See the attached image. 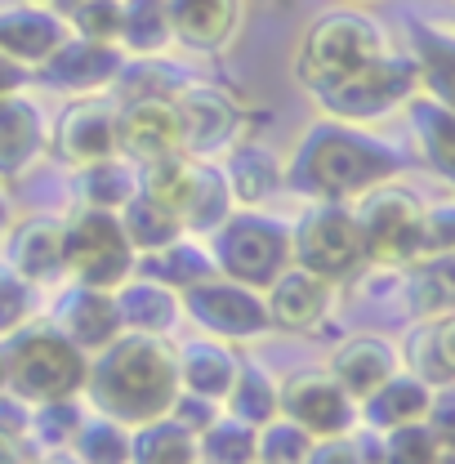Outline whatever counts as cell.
Wrapping results in <instances>:
<instances>
[{"label": "cell", "instance_id": "obj_1", "mask_svg": "<svg viewBox=\"0 0 455 464\" xmlns=\"http://www.w3.org/2000/svg\"><path fill=\"white\" fill-rule=\"evenodd\" d=\"M398 170L402 161L393 148L371 139L362 125L322 116L295 139V148L286 157V188L308 201L353 206L371 188L398 179Z\"/></svg>", "mask_w": 455, "mask_h": 464}, {"label": "cell", "instance_id": "obj_2", "mask_svg": "<svg viewBox=\"0 0 455 464\" xmlns=\"http://www.w3.org/2000/svg\"><path fill=\"white\" fill-rule=\"evenodd\" d=\"M94 415L121 420L125 429H139L148 420L170 415L179 398V366H174V344L161 335L125 331L108 348L90 357L85 393H81Z\"/></svg>", "mask_w": 455, "mask_h": 464}, {"label": "cell", "instance_id": "obj_3", "mask_svg": "<svg viewBox=\"0 0 455 464\" xmlns=\"http://www.w3.org/2000/svg\"><path fill=\"white\" fill-rule=\"evenodd\" d=\"M389 32L375 14L357 9V5H340L317 14L299 45H295V81L317 99L326 90L344 85L348 76H357L362 67H371L380 54H389Z\"/></svg>", "mask_w": 455, "mask_h": 464}, {"label": "cell", "instance_id": "obj_4", "mask_svg": "<svg viewBox=\"0 0 455 464\" xmlns=\"http://www.w3.org/2000/svg\"><path fill=\"white\" fill-rule=\"evenodd\" d=\"M9 353V398L23 406L72 402L85 393L90 375V353L58 335L54 326H23L18 335L5 340Z\"/></svg>", "mask_w": 455, "mask_h": 464}, {"label": "cell", "instance_id": "obj_5", "mask_svg": "<svg viewBox=\"0 0 455 464\" xmlns=\"http://www.w3.org/2000/svg\"><path fill=\"white\" fill-rule=\"evenodd\" d=\"M206 246H210L219 277H232V282L255 290H268L295 264L290 259V228L282 219L255 210V206H237L224 224L206 237Z\"/></svg>", "mask_w": 455, "mask_h": 464}, {"label": "cell", "instance_id": "obj_6", "mask_svg": "<svg viewBox=\"0 0 455 464\" xmlns=\"http://www.w3.org/2000/svg\"><path fill=\"white\" fill-rule=\"evenodd\" d=\"M353 219L362 232L366 264L375 268H406L424 255V201L411 188H402L398 179L357 197Z\"/></svg>", "mask_w": 455, "mask_h": 464}, {"label": "cell", "instance_id": "obj_7", "mask_svg": "<svg viewBox=\"0 0 455 464\" xmlns=\"http://www.w3.org/2000/svg\"><path fill=\"white\" fill-rule=\"evenodd\" d=\"M420 94V76H415V63L411 54H380L371 67H362L357 76H348L344 85L317 94L313 103L322 108V116L331 121H348V125H380L389 116L406 112V103Z\"/></svg>", "mask_w": 455, "mask_h": 464}, {"label": "cell", "instance_id": "obj_8", "mask_svg": "<svg viewBox=\"0 0 455 464\" xmlns=\"http://www.w3.org/2000/svg\"><path fill=\"white\" fill-rule=\"evenodd\" d=\"M63 264H67V282L116 290L121 282L134 277L139 255L130 250V241L121 232V219L112 210L76 206L63 219Z\"/></svg>", "mask_w": 455, "mask_h": 464}, {"label": "cell", "instance_id": "obj_9", "mask_svg": "<svg viewBox=\"0 0 455 464\" xmlns=\"http://www.w3.org/2000/svg\"><path fill=\"white\" fill-rule=\"evenodd\" d=\"M290 259L299 268L326 277L331 286L357 277L366 268V250H362V232H357V219H353V206L313 201L290 228Z\"/></svg>", "mask_w": 455, "mask_h": 464}, {"label": "cell", "instance_id": "obj_10", "mask_svg": "<svg viewBox=\"0 0 455 464\" xmlns=\"http://www.w3.org/2000/svg\"><path fill=\"white\" fill-rule=\"evenodd\" d=\"M179 295H183V317L192 326H201V335H215V340H228V344H250V340L273 335L264 290L241 286V282L215 273V277L179 290Z\"/></svg>", "mask_w": 455, "mask_h": 464}, {"label": "cell", "instance_id": "obj_11", "mask_svg": "<svg viewBox=\"0 0 455 464\" xmlns=\"http://www.w3.org/2000/svg\"><path fill=\"white\" fill-rule=\"evenodd\" d=\"M174 121H179V148L197 161H215L246 134V108L241 99L210 85V81H188L170 94Z\"/></svg>", "mask_w": 455, "mask_h": 464}, {"label": "cell", "instance_id": "obj_12", "mask_svg": "<svg viewBox=\"0 0 455 464\" xmlns=\"http://www.w3.org/2000/svg\"><path fill=\"white\" fill-rule=\"evenodd\" d=\"M50 148L72 170H85L94 161L116 157L121 152V143H116V94H90V99L67 103L50 125Z\"/></svg>", "mask_w": 455, "mask_h": 464}, {"label": "cell", "instance_id": "obj_13", "mask_svg": "<svg viewBox=\"0 0 455 464\" xmlns=\"http://www.w3.org/2000/svg\"><path fill=\"white\" fill-rule=\"evenodd\" d=\"M282 415L295 420L304 433L322 438H348L357 429V402L331 380V371H295L282 380Z\"/></svg>", "mask_w": 455, "mask_h": 464}, {"label": "cell", "instance_id": "obj_14", "mask_svg": "<svg viewBox=\"0 0 455 464\" xmlns=\"http://www.w3.org/2000/svg\"><path fill=\"white\" fill-rule=\"evenodd\" d=\"M121 67H125V50L121 45L81 41V36L67 32V41L32 72V81L50 85V90L67 94V99H90V94H108L112 90Z\"/></svg>", "mask_w": 455, "mask_h": 464}, {"label": "cell", "instance_id": "obj_15", "mask_svg": "<svg viewBox=\"0 0 455 464\" xmlns=\"http://www.w3.org/2000/svg\"><path fill=\"white\" fill-rule=\"evenodd\" d=\"M50 326L58 335H67L81 353H99L108 348L116 335H125V322H121V308H116V295L112 290H99V286H72L63 290L54 299V313H50Z\"/></svg>", "mask_w": 455, "mask_h": 464}, {"label": "cell", "instance_id": "obj_16", "mask_svg": "<svg viewBox=\"0 0 455 464\" xmlns=\"http://www.w3.org/2000/svg\"><path fill=\"white\" fill-rule=\"evenodd\" d=\"M326 371H331V380L340 384L353 402H366L384 380H393L402 371V348L389 335L362 331V335H348V340H340L331 348Z\"/></svg>", "mask_w": 455, "mask_h": 464}, {"label": "cell", "instance_id": "obj_17", "mask_svg": "<svg viewBox=\"0 0 455 464\" xmlns=\"http://www.w3.org/2000/svg\"><path fill=\"white\" fill-rule=\"evenodd\" d=\"M50 152V116L27 94H0V183L23 179Z\"/></svg>", "mask_w": 455, "mask_h": 464}, {"label": "cell", "instance_id": "obj_18", "mask_svg": "<svg viewBox=\"0 0 455 464\" xmlns=\"http://www.w3.org/2000/svg\"><path fill=\"white\" fill-rule=\"evenodd\" d=\"M264 304H268V317H273V331L286 335H308L317 331L326 317H331V304H335V286L299 264H290L273 286L264 290Z\"/></svg>", "mask_w": 455, "mask_h": 464}, {"label": "cell", "instance_id": "obj_19", "mask_svg": "<svg viewBox=\"0 0 455 464\" xmlns=\"http://www.w3.org/2000/svg\"><path fill=\"white\" fill-rule=\"evenodd\" d=\"M116 143H121V157L134 161V166L183 152L174 103L170 99H125V103H116Z\"/></svg>", "mask_w": 455, "mask_h": 464}, {"label": "cell", "instance_id": "obj_20", "mask_svg": "<svg viewBox=\"0 0 455 464\" xmlns=\"http://www.w3.org/2000/svg\"><path fill=\"white\" fill-rule=\"evenodd\" d=\"M5 268L14 277H23L32 290H45L67 282V264H63V219H27L18 228H9V250H5Z\"/></svg>", "mask_w": 455, "mask_h": 464}, {"label": "cell", "instance_id": "obj_21", "mask_svg": "<svg viewBox=\"0 0 455 464\" xmlns=\"http://www.w3.org/2000/svg\"><path fill=\"white\" fill-rule=\"evenodd\" d=\"M241 353L228 340L215 335H197V340H183L174 348V366H179V393H197V398H210V402L224 406L228 389L237 384V371H241Z\"/></svg>", "mask_w": 455, "mask_h": 464}, {"label": "cell", "instance_id": "obj_22", "mask_svg": "<svg viewBox=\"0 0 455 464\" xmlns=\"http://www.w3.org/2000/svg\"><path fill=\"white\" fill-rule=\"evenodd\" d=\"M224 174H228V188H232V201H237V206H264V201H273L286 188L282 152H277L273 143L255 139L250 130L228 148Z\"/></svg>", "mask_w": 455, "mask_h": 464}, {"label": "cell", "instance_id": "obj_23", "mask_svg": "<svg viewBox=\"0 0 455 464\" xmlns=\"http://www.w3.org/2000/svg\"><path fill=\"white\" fill-rule=\"evenodd\" d=\"M67 41V23L58 9H41V5H14L0 9V54H9L23 67H41Z\"/></svg>", "mask_w": 455, "mask_h": 464}, {"label": "cell", "instance_id": "obj_24", "mask_svg": "<svg viewBox=\"0 0 455 464\" xmlns=\"http://www.w3.org/2000/svg\"><path fill=\"white\" fill-rule=\"evenodd\" d=\"M112 295H116V308H121L125 331H143V335L170 340L174 331H179V322H183V295L174 286H166V282H157V277L134 273Z\"/></svg>", "mask_w": 455, "mask_h": 464}, {"label": "cell", "instance_id": "obj_25", "mask_svg": "<svg viewBox=\"0 0 455 464\" xmlns=\"http://www.w3.org/2000/svg\"><path fill=\"white\" fill-rule=\"evenodd\" d=\"M402 299L406 313L420 322H442L455 313V250L420 255L415 264L402 268Z\"/></svg>", "mask_w": 455, "mask_h": 464}, {"label": "cell", "instance_id": "obj_26", "mask_svg": "<svg viewBox=\"0 0 455 464\" xmlns=\"http://www.w3.org/2000/svg\"><path fill=\"white\" fill-rule=\"evenodd\" d=\"M166 14L179 45L215 54L237 36L241 0H166Z\"/></svg>", "mask_w": 455, "mask_h": 464}, {"label": "cell", "instance_id": "obj_27", "mask_svg": "<svg viewBox=\"0 0 455 464\" xmlns=\"http://www.w3.org/2000/svg\"><path fill=\"white\" fill-rule=\"evenodd\" d=\"M429 398H433V384L429 380H420L415 371H398L366 402H357V420L366 429H375V433H389V429L424 420L429 415Z\"/></svg>", "mask_w": 455, "mask_h": 464}, {"label": "cell", "instance_id": "obj_28", "mask_svg": "<svg viewBox=\"0 0 455 464\" xmlns=\"http://www.w3.org/2000/svg\"><path fill=\"white\" fill-rule=\"evenodd\" d=\"M406 121L415 130V148H420V161L438 174L442 183L455 188V108L429 99V94H415L406 103Z\"/></svg>", "mask_w": 455, "mask_h": 464}, {"label": "cell", "instance_id": "obj_29", "mask_svg": "<svg viewBox=\"0 0 455 464\" xmlns=\"http://www.w3.org/2000/svg\"><path fill=\"white\" fill-rule=\"evenodd\" d=\"M232 210H237V201H232V188H228L224 166H215V161H197L192 188H188V197H183V206H179L183 232H188V237H210Z\"/></svg>", "mask_w": 455, "mask_h": 464}, {"label": "cell", "instance_id": "obj_30", "mask_svg": "<svg viewBox=\"0 0 455 464\" xmlns=\"http://www.w3.org/2000/svg\"><path fill=\"white\" fill-rule=\"evenodd\" d=\"M411 63L420 76V94L455 108V32L420 23L411 32Z\"/></svg>", "mask_w": 455, "mask_h": 464}, {"label": "cell", "instance_id": "obj_31", "mask_svg": "<svg viewBox=\"0 0 455 464\" xmlns=\"http://www.w3.org/2000/svg\"><path fill=\"white\" fill-rule=\"evenodd\" d=\"M116 219H121V232H125V241H130V250H134L139 259L166 250V246H174V241L183 237L179 215H174L170 206L152 201L148 192H134V197L116 210Z\"/></svg>", "mask_w": 455, "mask_h": 464}, {"label": "cell", "instance_id": "obj_32", "mask_svg": "<svg viewBox=\"0 0 455 464\" xmlns=\"http://www.w3.org/2000/svg\"><path fill=\"white\" fill-rule=\"evenodd\" d=\"M224 411L232 420H246L250 429H264L273 415H282V380L268 366L246 357L241 371H237V384L228 389Z\"/></svg>", "mask_w": 455, "mask_h": 464}, {"label": "cell", "instance_id": "obj_33", "mask_svg": "<svg viewBox=\"0 0 455 464\" xmlns=\"http://www.w3.org/2000/svg\"><path fill=\"white\" fill-rule=\"evenodd\" d=\"M134 273L157 277V282H166L174 290H188V286H197V282H206V277H215V259H210L206 237H188L183 232L174 246L157 250V255H143Z\"/></svg>", "mask_w": 455, "mask_h": 464}, {"label": "cell", "instance_id": "obj_34", "mask_svg": "<svg viewBox=\"0 0 455 464\" xmlns=\"http://www.w3.org/2000/svg\"><path fill=\"white\" fill-rule=\"evenodd\" d=\"M197 460H201L197 433H188L170 415L130 429V464H197Z\"/></svg>", "mask_w": 455, "mask_h": 464}, {"label": "cell", "instance_id": "obj_35", "mask_svg": "<svg viewBox=\"0 0 455 464\" xmlns=\"http://www.w3.org/2000/svg\"><path fill=\"white\" fill-rule=\"evenodd\" d=\"M116 45L125 50V58H166L174 45L166 0H125V23Z\"/></svg>", "mask_w": 455, "mask_h": 464}, {"label": "cell", "instance_id": "obj_36", "mask_svg": "<svg viewBox=\"0 0 455 464\" xmlns=\"http://www.w3.org/2000/svg\"><path fill=\"white\" fill-rule=\"evenodd\" d=\"M134 192H139V166H134V161H125L121 152L108 157V161L85 166L81 179H76V197H81V206H85V210H112L116 215Z\"/></svg>", "mask_w": 455, "mask_h": 464}, {"label": "cell", "instance_id": "obj_37", "mask_svg": "<svg viewBox=\"0 0 455 464\" xmlns=\"http://www.w3.org/2000/svg\"><path fill=\"white\" fill-rule=\"evenodd\" d=\"M67 451L76 464H130V429L108 415H85Z\"/></svg>", "mask_w": 455, "mask_h": 464}, {"label": "cell", "instance_id": "obj_38", "mask_svg": "<svg viewBox=\"0 0 455 464\" xmlns=\"http://www.w3.org/2000/svg\"><path fill=\"white\" fill-rule=\"evenodd\" d=\"M197 451L206 464H255L259 460V429H250L246 420L219 415L210 429L197 433Z\"/></svg>", "mask_w": 455, "mask_h": 464}, {"label": "cell", "instance_id": "obj_39", "mask_svg": "<svg viewBox=\"0 0 455 464\" xmlns=\"http://www.w3.org/2000/svg\"><path fill=\"white\" fill-rule=\"evenodd\" d=\"M85 411H81V398L72 402H45V406H27V442L36 451H67L76 429H81Z\"/></svg>", "mask_w": 455, "mask_h": 464}, {"label": "cell", "instance_id": "obj_40", "mask_svg": "<svg viewBox=\"0 0 455 464\" xmlns=\"http://www.w3.org/2000/svg\"><path fill=\"white\" fill-rule=\"evenodd\" d=\"M58 14H63L72 36L116 45L121 41V23H125V0H76V5H67Z\"/></svg>", "mask_w": 455, "mask_h": 464}, {"label": "cell", "instance_id": "obj_41", "mask_svg": "<svg viewBox=\"0 0 455 464\" xmlns=\"http://www.w3.org/2000/svg\"><path fill=\"white\" fill-rule=\"evenodd\" d=\"M375 456H380V464H433L442 456V442L433 438V429L424 420H415V424L380 433V451Z\"/></svg>", "mask_w": 455, "mask_h": 464}, {"label": "cell", "instance_id": "obj_42", "mask_svg": "<svg viewBox=\"0 0 455 464\" xmlns=\"http://www.w3.org/2000/svg\"><path fill=\"white\" fill-rule=\"evenodd\" d=\"M313 433H304L295 420L286 415H273L264 429H259V460L264 464H304L308 451H313Z\"/></svg>", "mask_w": 455, "mask_h": 464}, {"label": "cell", "instance_id": "obj_43", "mask_svg": "<svg viewBox=\"0 0 455 464\" xmlns=\"http://www.w3.org/2000/svg\"><path fill=\"white\" fill-rule=\"evenodd\" d=\"M424 348H429V362H415V375L429 380L433 389L438 384H451L455 380V313L442 322H424Z\"/></svg>", "mask_w": 455, "mask_h": 464}, {"label": "cell", "instance_id": "obj_44", "mask_svg": "<svg viewBox=\"0 0 455 464\" xmlns=\"http://www.w3.org/2000/svg\"><path fill=\"white\" fill-rule=\"evenodd\" d=\"M32 308H36V290L27 286L23 277H14V273L0 264V340L18 335V331L27 326Z\"/></svg>", "mask_w": 455, "mask_h": 464}, {"label": "cell", "instance_id": "obj_45", "mask_svg": "<svg viewBox=\"0 0 455 464\" xmlns=\"http://www.w3.org/2000/svg\"><path fill=\"white\" fill-rule=\"evenodd\" d=\"M424 424L433 429V438L442 442V451H455V380H451V384H438V389H433Z\"/></svg>", "mask_w": 455, "mask_h": 464}, {"label": "cell", "instance_id": "obj_46", "mask_svg": "<svg viewBox=\"0 0 455 464\" xmlns=\"http://www.w3.org/2000/svg\"><path fill=\"white\" fill-rule=\"evenodd\" d=\"M433 250H455V197L424 206V255Z\"/></svg>", "mask_w": 455, "mask_h": 464}, {"label": "cell", "instance_id": "obj_47", "mask_svg": "<svg viewBox=\"0 0 455 464\" xmlns=\"http://www.w3.org/2000/svg\"><path fill=\"white\" fill-rule=\"evenodd\" d=\"M219 415H224V406L210 402V398H197V393H179V398H174V406H170V420H179L188 433L210 429Z\"/></svg>", "mask_w": 455, "mask_h": 464}, {"label": "cell", "instance_id": "obj_48", "mask_svg": "<svg viewBox=\"0 0 455 464\" xmlns=\"http://www.w3.org/2000/svg\"><path fill=\"white\" fill-rule=\"evenodd\" d=\"M304 464H366V451L353 442V433L348 438H322V442H313Z\"/></svg>", "mask_w": 455, "mask_h": 464}, {"label": "cell", "instance_id": "obj_49", "mask_svg": "<svg viewBox=\"0 0 455 464\" xmlns=\"http://www.w3.org/2000/svg\"><path fill=\"white\" fill-rule=\"evenodd\" d=\"M27 85H32V67L0 54V94H14V90H27Z\"/></svg>", "mask_w": 455, "mask_h": 464}, {"label": "cell", "instance_id": "obj_50", "mask_svg": "<svg viewBox=\"0 0 455 464\" xmlns=\"http://www.w3.org/2000/svg\"><path fill=\"white\" fill-rule=\"evenodd\" d=\"M9 228H14V201H9V192L0 183V237H9Z\"/></svg>", "mask_w": 455, "mask_h": 464}, {"label": "cell", "instance_id": "obj_51", "mask_svg": "<svg viewBox=\"0 0 455 464\" xmlns=\"http://www.w3.org/2000/svg\"><path fill=\"white\" fill-rule=\"evenodd\" d=\"M250 5H264V9H277V5H290V0H250Z\"/></svg>", "mask_w": 455, "mask_h": 464}, {"label": "cell", "instance_id": "obj_52", "mask_svg": "<svg viewBox=\"0 0 455 464\" xmlns=\"http://www.w3.org/2000/svg\"><path fill=\"white\" fill-rule=\"evenodd\" d=\"M18 5H41V9H54L58 0H18Z\"/></svg>", "mask_w": 455, "mask_h": 464}, {"label": "cell", "instance_id": "obj_53", "mask_svg": "<svg viewBox=\"0 0 455 464\" xmlns=\"http://www.w3.org/2000/svg\"><path fill=\"white\" fill-rule=\"evenodd\" d=\"M433 464H455V451H442V456H438Z\"/></svg>", "mask_w": 455, "mask_h": 464}, {"label": "cell", "instance_id": "obj_54", "mask_svg": "<svg viewBox=\"0 0 455 464\" xmlns=\"http://www.w3.org/2000/svg\"><path fill=\"white\" fill-rule=\"evenodd\" d=\"M67 5H76V0H58V5H54V9H67Z\"/></svg>", "mask_w": 455, "mask_h": 464}, {"label": "cell", "instance_id": "obj_55", "mask_svg": "<svg viewBox=\"0 0 455 464\" xmlns=\"http://www.w3.org/2000/svg\"><path fill=\"white\" fill-rule=\"evenodd\" d=\"M255 464H264V460H255Z\"/></svg>", "mask_w": 455, "mask_h": 464}, {"label": "cell", "instance_id": "obj_56", "mask_svg": "<svg viewBox=\"0 0 455 464\" xmlns=\"http://www.w3.org/2000/svg\"><path fill=\"white\" fill-rule=\"evenodd\" d=\"M197 464H206V460H197Z\"/></svg>", "mask_w": 455, "mask_h": 464}]
</instances>
